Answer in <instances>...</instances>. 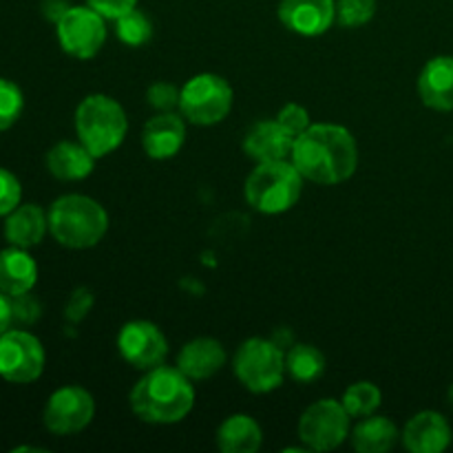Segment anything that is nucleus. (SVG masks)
Instances as JSON below:
<instances>
[{
    "label": "nucleus",
    "mask_w": 453,
    "mask_h": 453,
    "mask_svg": "<svg viewBox=\"0 0 453 453\" xmlns=\"http://www.w3.org/2000/svg\"><path fill=\"white\" fill-rule=\"evenodd\" d=\"M234 93L217 73L193 75L180 91V113L195 127H212L228 118Z\"/></svg>",
    "instance_id": "0eeeda50"
},
{
    "label": "nucleus",
    "mask_w": 453,
    "mask_h": 453,
    "mask_svg": "<svg viewBox=\"0 0 453 453\" xmlns=\"http://www.w3.org/2000/svg\"><path fill=\"white\" fill-rule=\"evenodd\" d=\"M115 34L128 47H144L153 38V22L142 9L135 7L115 20Z\"/></svg>",
    "instance_id": "a878e982"
},
{
    "label": "nucleus",
    "mask_w": 453,
    "mask_h": 453,
    "mask_svg": "<svg viewBox=\"0 0 453 453\" xmlns=\"http://www.w3.org/2000/svg\"><path fill=\"white\" fill-rule=\"evenodd\" d=\"M295 135L286 131L277 119H261L243 137V153L257 164L290 159Z\"/></svg>",
    "instance_id": "dca6fc26"
},
{
    "label": "nucleus",
    "mask_w": 453,
    "mask_h": 453,
    "mask_svg": "<svg viewBox=\"0 0 453 453\" xmlns=\"http://www.w3.org/2000/svg\"><path fill=\"white\" fill-rule=\"evenodd\" d=\"M279 20L303 38L323 35L336 20V0H281Z\"/></svg>",
    "instance_id": "ddd939ff"
},
{
    "label": "nucleus",
    "mask_w": 453,
    "mask_h": 453,
    "mask_svg": "<svg viewBox=\"0 0 453 453\" xmlns=\"http://www.w3.org/2000/svg\"><path fill=\"white\" fill-rule=\"evenodd\" d=\"M96 155L82 142H58L47 153V171L60 181H82L96 168Z\"/></svg>",
    "instance_id": "aec40b11"
},
{
    "label": "nucleus",
    "mask_w": 453,
    "mask_h": 453,
    "mask_svg": "<svg viewBox=\"0 0 453 453\" xmlns=\"http://www.w3.org/2000/svg\"><path fill=\"white\" fill-rule=\"evenodd\" d=\"M352 447L358 453H385L392 449L398 441V427L388 416H365L358 418L357 427L352 429Z\"/></svg>",
    "instance_id": "5701e85b"
},
{
    "label": "nucleus",
    "mask_w": 453,
    "mask_h": 453,
    "mask_svg": "<svg viewBox=\"0 0 453 453\" xmlns=\"http://www.w3.org/2000/svg\"><path fill=\"white\" fill-rule=\"evenodd\" d=\"M376 13V0H336V20L341 27L358 29Z\"/></svg>",
    "instance_id": "cd10ccee"
},
{
    "label": "nucleus",
    "mask_w": 453,
    "mask_h": 453,
    "mask_svg": "<svg viewBox=\"0 0 453 453\" xmlns=\"http://www.w3.org/2000/svg\"><path fill=\"white\" fill-rule=\"evenodd\" d=\"M349 425L352 416L345 411L343 403L334 398H321L301 414L296 432L305 449L332 451L348 441Z\"/></svg>",
    "instance_id": "6e6552de"
},
{
    "label": "nucleus",
    "mask_w": 453,
    "mask_h": 453,
    "mask_svg": "<svg viewBox=\"0 0 453 453\" xmlns=\"http://www.w3.org/2000/svg\"><path fill=\"white\" fill-rule=\"evenodd\" d=\"M380 401H383V394L370 380H358V383H352L343 392V403L345 411H348L352 418H365V416L376 414V410L380 407Z\"/></svg>",
    "instance_id": "393cba45"
},
{
    "label": "nucleus",
    "mask_w": 453,
    "mask_h": 453,
    "mask_svg": "<svg viewBox=\"0 0 453 453\" xmlns=\"http://www.w3.org/2000/svg\"><path fill=\"white\" fill-rule=\"evenodd\" d=\"M22 186L12 171L0 166V217H7L13 208L20 206Z\"/></svg>",
    "instance_id": "7c9ffc66"
},
{
    "label": "nucleus",
    "mask_w": 453,
    "mask_h": 453,
    "mask_svg": "<svg viewBox=\"0 0 453 453\" xmlns=\"http://www.w3.org/2000/svg\"><path fill=\"white\" fill-rule=\"evenodd\" d=\"M301 193H303V175L296 171L290 159L257 164L243 184L246 202L261 215L288 212L296 206Z\"/></svg>",
    "instance_id": "39448f33"
},
{
    "label": "nucleus",
    "mask_w": 453,
    "mask_h": 453,
    "mask_svg": "<svg viewBox=\"0 0 453 453\" xmlns=\"http://www.w3.org/2000/svg\"><path fill=\"white\" fill-rule=\"evenodd\" d=\"M106 18L88 4L69 7L56 22V35L62 51L78 60H91L106 42Z\"/></svg>",
    "instance_id": "1a4fd4ad"
},
{
    "label": "nucleus",
    "mask_w": 453,
    "mask_h": 453,
    "mask_svg": "<svg viewBox=\"0 0 453 453\" xmlns=\"http://www.w3.org/2000/svg\"><path fill=\"white\" fill-rule=\"evenodd\" d=\"M128 403L142 423L175 425L193 411V380L181 374L177 365H157L144 372V376L133 385Z\"/></svg>",
    "instance_id": "f03ea898"
},
{
    "label": "nucleus",
    "mask_w": 453,
    "mask_h": 453,
    "mask_svg": "<svg viewBox=\"0 0 453 453\" xmlns=\"http://www.w3.org/2000/svg\"><path fill=\"white\" fill-rule=\"evenodd\" d=\"M91 305L93 295L87 288H80V290H75L73 295H71L69 303H66V319H71V321H82L88 314V310H91Z\"/></svg>",
    "instance_id": "473e14b6"
},
{
    "label": "nucleus",
    "mask_w": 453,
    "mask_h": 453,
    "mask_svg": "<svg viewBox=\"0 0 453 453\" xmlns=\"http://www.w3.org/2000/svg\"><path fill=\"white\" fill-rule=\"evenodd\" d=\"M4 239L9 246L34 248L49 233V215L38 203H20L4 217Z\"/></svg>",
    "instance_id": "412c9836"
},
{
    "label": "nucleus",
    "mask_w": 453,
    "mask_h": 453,
    "mask_svg": "<svg viewBox=\"0 0 453 453\" xmlns=\"http://www.w3.org/2000/svg\"><path fill=\"white\" fill-rule=\"evenodd\" d=\"M47 215L51 237L71 250L97 246L109 230L104 206L87 195H62L51 203Z\"/></svg>",
    "instance_id": "7ed1b4c3"
},
{
    "label": "nucleus",
    "mask_w": 453,
    "mask_h": 453,
    "mask_svg": "<svg viewBox=\"0 0 453 453\" xmlns=\"http://www.w3.org/2000/svg\"><path fill=\"white\" fill-rule=\"evenodd\" d=\"M286 372L296 383H314L326 372V357L310 343H296L286 354Z\"/></svg>",
    "instance_id": "b1692460"
},
{
    "label": "nucleus",
    "mask_w": 453,
    "mask_h": 453,
    "mask_svg": "<svg viewBox=\"0 0 453 453\" xmlns=\"http://www.w3.org/2000/svg\"><path fill=\"white\" fill-rule=\"evenodd\" d=\"M233 370L239 383L252 394H270L281 388L286 376V354L273 339H248L237 348Z\"/></svg>",
    "instance_id": "423d86ee"
},
{
    "label": "nucleus",
    "mask_w": 453,
    "mask_h": 453,
    "mask_svg": "<svg viewBox=\"0 0 453 453\" xmlns=\"http://www.w3.org/2000/svg\"><path fill=\"white\" fill-rule=\"evenodd\" d=\"M186 142V119L181 113L168 111V113H155L142 131V149L150 159L175 157Z\"/></svg>",
    "instance_id": "4468645a"
},
{
    "label": "nucleus",
    "mask_w": 453,
    "mask_h": 453,
    "mask_svg": "<svg viewBox=\"0 0 453 453\" xmlns=\"http://www.w3.org/2000/svg\"><path fill=\"white\" fill-rule=\"evenodd\" d=\"M38 283V264L27 248L9 246L0 250V290L12 299L25 296Z\"/></svg>",
    "instance_id": "6ab92c4d"
},
{
    "label": "nucleus",
    "mask_w": 453,
    "mask_h": 453,
    "mask_svg": "<svg viewBox=\"0 0 453 453\" xmlns=\"http://www.w3.org/2000/svg\"><path fill=\"white\" fill-rule=\"evenodd\" d=\"M226 349L224 345L211 336H197V339L184 343L177 354V370L190 380L212 379L217 372L224 370Z\"/></svg>",
    "instance_id": "f3484780"
},
{
    "label": "nucleus",
    "mask_w": 453,
    "mask_h": 453,
    "mask_svg": "<svg viewBox=\"0 0 453 453\" xmlns=\"http://www.w3.org/2000/svg\"><path fill=\"white\" fill-rule=\"evenodd\" d=\"M290 162L303 180L319 186L348 181L358 166V144L341 124H312L292 146Z\"/></svg>",
    "instance_id": "f257e3e1"
},
{
    "label": "nucleus",
    "mask_w": 453,
    "mask_h": 453,
    "mask_svg": "<svg viewBox=\"0 0 453 453\" xmlns=\"http://www.w3.org/2000/svg\"><path fill=\"white\" fill-rule=\"evenodd\" d=\"M277 122L281 124V127L286 128L290 135H295V140L301 135V133H305L310 127H312L308 109L301 104H296V102H288V104L279 111Z\"/></svg>",
    "instance_id": "c756f323"
},
{
    "label": "nucleus",
    "mask_w": 453,
    "mask_h": 453,
    "mask_svg": "<svg viewBox=\"0 0 453 453\" xmlns=\"http://www.w3.org/2000/svg\"><path fill=\"white\" fill-rule=\"evenodd\" d=\"M180 91L173 82H166V80H159V82H153L146 91V102L153 111L157 113H168V111L180 109Z\"/></svg>",
    "instance_id": "c85d7f7f"
},
{
    "label": "nucleus",
    "mask_w": 453,
    "mask_h": 453,
    "mask_svg": "<svg viewBox=\"0 0 453 453\" xmlns=\"http://www.w3.org/2000/svg\"><path fill=\"white\" fill-rule=\"evenodd\" d=\"M25 111V93L13 80L0 78V131H9Z\"/></svg>",
    "instance_id": "bb28decb"
},
{
    "label": "nucleus",
    "mask_w": 453,
    "mask_h": 453,
    "mask_svg": "<svg viewBox=\"0 0 453 453\" xmlns=\"http://www.w3.org/2000/svg\"><path fill=\"white\" fill-rule=\"evenodd\" d=\"M13 323V301L12 296L0 290V336L12 327Z\"/></svg>",
    "instance_id": "72a5a7b5"
},
{
    "label": "nucleus",
    "mask_w": 453,
    "mask_h": 453,
    "mask_svg": "<svg viewBox=\"0 0 453 453\" xmlns=\"http://www.w3.org/2000/svg\"><path fill=\"white\" fill-rule=\"evenodd\" d=\"M447 403H449V405L453 407V383H451V388H449V392H447Z\"/></svg>",
    "instance_id": "c9c22d12"
},
{
    "label": "nucleus",
    "mask_w": 453,
    "mask_h": 453,
    "mask_svg": "<svg viewBox=\"0 0 453 453\" xmlns=\"http://www.w3.org/2000/svg\"><path fill=\"white\" fill-rule=\"evenodd\" d=\"M453 434L442 414L432 410L418 411L407 420L401 441L411 453H441L449 447Z\"/></svg>",
    "instance_id": "2eb2a0df"
},
{
    "label": "nucleus",
    "mask_w": 453,
    "mask_h": 453,
    "mask_svg": "<svg viewBox=\"0 0 453 453\" xmlns=\"http://www.w3.org/2000/svg\"><path fill=\"white\" fill-rule=\"evenodd\" d=\"M69 7H71V4L66 3V0H44L42 13H44V18H47V20L58 22L62 16H65V12Z\"/></svg>",
    "instance_id": "f704fd0d"
},
{
    "label": "nucleus",
    "mask_w": 453,
    "mask_h": 453,
    "mask_svg": "<svg viewBox=\"0 0 453 453\" xmlns=\"http://www.w3.org/2000/svg\"><path fill=\"white\" fill-rule=\"evenodd\" d=\"M264 442L259 423L248 414H233L217 429V447L224 453H255Z\"/></svg>",
    "instance_id": "4be33fe9"
},
{
    "label": "nucleus",
    "mask_w": 453,
    "mask_h": 453,
    "mask_svg": "<svg viewBox=\"0 0 453 453\" xmlns=\"http://www.w3.org/2000/svg\"><path fill=\"white\" fill-rule=\"evenodd\" d=\"M140 0H87L88 7L96 9L100 16H104L106 20H118L124 13L133 12L137 7Z\"/></svg>",
    "instance_id": "2f4dec72"
},
{
    "label": "nucleus",
    "mask_w": 453,
    "mask_h": 453,
    "mask_svg": "<svg viewBox=\"0 0 453 453\" xmlns=\"http://www.w3.org/2000/svg\"><path fill=\"white\" fill-rule=\"evenodd\" d=\"M118 349L128 365L140 372H149L164 365L168 357V341L155 323L128 321L118 334Z\"/></svg>",
    "instance_id": "f8f14e48"
},
{
    "label": "nucleus",
    "mask_w": 453,
    "mask_h": 453,
    "mask_svg": "<svg viewBox=\"0 0 453 453\" xmlns=\"http://www.w3.org/2000/svg\"><path fill=\"white\" fill-rule=\"evenodd\" d=\"M96 416L91 392L80 385H65L49 396L42 411V423L53 436H73L87 429Z\"/></svg>",
    "instance_id": "9b49d317"
},
{
    "label": "nucleus",
    "mask_w": 453,
    "mask_h": 453,
    "mask_svg": "<svg viewBox=\"0 0 453 453\" xmlns=\"http://www.w3.org/2000/svg\"><path fill=\"white\" fill-rule=\"evenodd\" d=\"M47 354L38 336L9 327L0 336V379L13 385H29L44 372Z\"/></svg>",
    "instance_id": "9d476101"
},
{
    "label": "nucleus",
    "mask_w": 453,
    "mask_h": 453,
    "mask_svg": "<svg viewBox=\"0 0 453 453\" xmlns=\"http://www.w3.org/2000/svg\"><path fill=\"white\" fill-rule=\"evenodd\" d=\"M75 133L97 159L106 157L127 140V111L118 100L104 93L87 96L75 109Z\"/></svg>",
    "instance_id": "20e7f679"
},
{
    "label": "nucleus",
    "mask_w": 453,
    "mask_h": 453,
    "mask_svg": "<svg viewBox=\"0 0 453 453\" xmlns=\"http://www.w3.org/2000/svg\"><path fill=\"white\" fill-rule=\"evenodd\" d=\"M416 87L425 106L442 113L453 111V58H432L420 71Z\"/></svg>",
    "instance_id": "a211bd4d"
}]
</instances>
